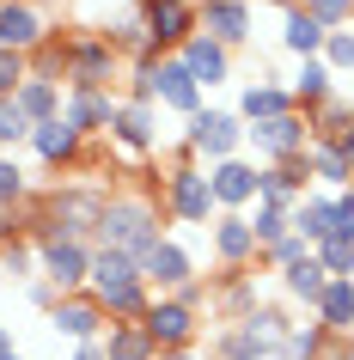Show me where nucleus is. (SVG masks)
Wrapping results in <instances>:
<instances>
[{
    "label": "nucleus",
    "instance_id": "nucleus-13",
    "mask_svg": "<svg viewBox=\"0 0 354 360\" xmlns=\"http://www.w3.org/2000/svg\"><path fill=\"white\" fill-rule=\"evenodd\" d=\"M196 19H202V31L214 43H226L232 56L257 37V13H251V0H196Z\"/></svg>",
    "mask_w": 354,
    "mask_h": 360
},
{
    "label": "nucleus",
    "instance_id": "nucleus-34",
    "mask_svg": "<svg viewBox=\"0 0 354 360\" xmlns=\"http://www.w3.org/2000/svg\"><path fill=\"white\" fill-rule=\"evenodd\" d=\"M104 360H159V348L141 323H110L104 330Z\"/></svg>",
    "mask_w": 354,
    "mask_h": 360
},
{
    "label": "nucleus",
    "instance_id": "nucleus-22",
    "mask_svg": "<svg viewBox=\"0 0 354 360\" xmlns=\"http://www.w3.org/2000/svg\"><path fill=\"white\" fill-rule=\"evenodd\" d=\"M116 104H122L116 92H68V104H61V122H68V129H80L86 141H92V134H110Z\"/></svg>",
    "mask_w": 354,
    "mask_h": 360
},
{
    "label": "nucleus",
    "instance_id": "nucleus-20",
    "mask_svg": "<svg viewBox=\"0 0 354 360\" xmlns=\"http://www.w3.org/2000/svg\"><path fill=\"white\" fill-rule=\"evenodd\" d=\"M208 250H214V263H220V269H251V257H257V232H251L244 214H220V220L208 226Z\"/></svg>",
    "mask_w": 354,
    "mask_h": 360
},
{
    "label": "nucleus",
    "instance_id": "nucleus-42",
    "mask_svg": "<svg viewBox=\"0 0 354 360\" xmlns=\"http://www.w3.org/2000/svg\"><path fill=\"white\" fill-rule=\"evenodd\" d=\"M317 263H324L330 281H354V245L348 238H324V245H317Z\"/></svg>",
    "mask_w": 354,
    "mask_h": 360
},
{
    "label": "nucleus",
    "instance_id": "nucleus-44",
    "mask_svg": "<svg viewBox=\"0 0 354 360\" xmlns=\"http://www.w3.org/2000/svg\"><path fill=\"white\" fill-rule=\"evenodd\" d=\"M257 257H263V263H269V269H275V275H281V269H293V263H305V257H312V245H305V238H299V232H287V238H281V245L257 250Z\"/></svg>",
    "mask_w": 354,
    "mask_h": 360
},
{
    "label": "nucleus",
    "instance_id": "nucleus-41",
    "mask_svg": "<svg viewBox=\"0 0 354 360\" xmlns=\"http://www.w3.org/2000/svg\"><path fill=\"white\" fill-rule=\"evenodd\" d=\"M31 202V177L13 153H0V208H25Z\"/></svg>",
    "mask_w": 354,
    "mask_h": 360
},
{
    "label": "nucleus",
    "instance_id": "nucleus-53",
    "mask_svg": "<svg viewBox=\"0 0 354 360\" xmlns=\"http://www.w3.org/2000/svg\"><path fill=\"white\" fill-rule=\"evenodd\" d=\"M348 360H354V342H348Z\"/></svg>",
    "mask_w": 354,
    "mask_h": 360
},
{
    "label": "nucleus",
    "instance_id": "nucleus-35",
    "mask_svg": "<svg viewBox=\"0 0 354 360\" xmlns=\"http://www.w3.org/2000/svg\"><path fill=\"white\" fill-rule=\"evenodd\" d=\"M239 330L257 342V348H269V342H287V330H293V311H287V305H269V300H263L257 311L239 323Z\"/></svg>",
    "mask_w": 354,
    "mask_h": 360
},
{
    "label": "nucleus",
    "instance_id": "nucleus-4",
    "mask_svg": "<svg viewBox=\"0 0 354 360\" xmlns=\"http://www.w3.org/2000/svg\"><path fill=\"white\" fill-rule=\"evenodd\" d=\"M159 202H165V220H177V226H202L208 232L214 220H220V202H214L208 165H202V159H189L184 147H177V159L159 171Z\"/></svg>",
    "mask_w": 354,
    "mask_h": 360
},
{
    "label": "nucleus",
    "instance_id": "nucleus-30",
    "mask_svg": "<svg viewBox=\"0 0 354 360\" xmlns=\"http://www.w3.org/2000/svg\"><path fill=\"white\" fill-rule=\"evenodd\" d=\"M312 318L324 323V330H330L336 342H348V336H354V281H330Z\"/></svg>",
    "mask_w": 354,
    "mask_h": 360
},
{
    "label": "nucleus",
    "instance_id": "nucleus-9",
    "mask_svg": "<svg viewBox=\"0 0 354 360\" xmlns=\"http://www.w3.org/2000/svg\"><path fill=\"white\" fill-rule=\"evenodd\" d=\"M134 13H141V25H147V37H153L159 56H177V49L202 31L196 0H134Z\"/></svg>",
    "mask_w": 354,
    "mask_h": 360
},
{
    "label": "nucleus",
    "instance_id": "nucleus-27",
    "mask_svg": "<svg viewBox=\"0 0 354 360\" xmlns=\"http://www.w3.org/2000/svg\"><path fill=\"white\" fill-rule=\"evenodd\" d=\"M98 31H104V43H110L116 56L122 61H141V56H159V49H153V37H147V25H141V13H116L110 25H98Z\"/></svg>",
    "mask_w": 354,
    "mask_h": 360
},
{
    "label": "nucleus",
    "instance_id": "nucleus-46",
    "mask_svg": "<svg viewBox=\"0 0 354 360\" xmlns=\"http://www.w3.org/2000/svg\"><path fill=\"white\" fill-rule=\"evenodd\" d=\"M324 61H330V74H354V25H348V31H330Z\"/></svg>",
    "mask_w": 354,
    "mask_h": 360
},
{
    "label": "nucleus",
    "instance_id": "nucleus-19",
    "mask_svg": "<svg viewBox=\"0 0 354 360\" xmlns=\"http://www.w3.org/2000/svg\"><path fill=\"white\" fill-rule=\"evenodd\" d=\"M202 98L208 92L196 86V74L184 68V56H165V61H159V92H153L159 110H171V116H184V122H189V116L202 110Z\"/></svg>",
    "mask_w": 354,
    "mask_h": 360
},
{
    "label": "nucleus",
    "instance_id": "nucleus-14",
    "mask_svg": "<svg viewBox=\"0 0 354 360\" xmlns=\"http://www.w3.org/2000/svg\"><path fill=\"white\" fill-rule=\"evenodd\" d=\"M49 323H56V336H68V342L80 348V342H104L110 311H104L92 293H61V305L49 311Z\"/></svg>",
    "mask_w": 354,
    "mask_h": 360
},
{
    "label": "nucleus",
    "instance_id": "nucleus-51",
    "mask_svg": "<svg viewBox=\"0 0 354 360\" xmlns=\"http://www.w3.org/2000/svg\"><path fill=\"white\" fill-rule=\"evenodd\" d=\"M159 360H202V354H196V348H165Z\"/></svg>",
    "mask_w": 354,
    "mask_h": 360
},
{
    "label": "nucleus",
    "instance_id": "nucleus-37",
    "mask_svg": "<svg viewBox=\"0 0 354 360\" xmlns=\"http://www.w3.org/2000/svg\"><path fill=\"white\" fill-rule=\"evenodd\" d=\"M31 74L37 79H61L68 74V31H49V37L31 49Z\"/></svg>",
    "mask_w": 354,
    "mask_h": 360
},
{
    "label": "nucleus",
    "instance_id": "nucleus-12",
    "mask_svg": "<svg viewBox=\"0 0 354 360\" xmlns=\"http://www.w3.org/2000/svg\"><path fill=\"white\" fill-rule=\"evenodd\" d=\"M141 275H147L153 293H184V287L196 281V257H189V245L171 232V238H159V245L141 257Z\"/></svg>",
    "mask_w": 354,
    "mask_h": 360
},
{
    "label": "nucleus",
    "instance_id": "nucleus-36",
    "mask_svg": "<svg viewBox=\"0 0 354 360\" xmlns=\"http://www.w3.org/2000/svg\"><path fill=\"white\" fill-rule=\"evenodd\" d=\"M244 220H251V232H257V250L281 245V238L293 232V220H287V208H275V202H251V208H244Z\"/></svg>",
    "mask_w": 354,
    "mask_h": 360
},
{
    "label": "nucleus",
    "instance_id": "nucleus-15",
    "mask_svg": "<svg viewBox=\"0 0 354 360\" xmlns=\"http://www.w3.org/2000/svg\"><path fill=\"white\" fill-rule=\"evenodd\" d=\"M49 31H56V25H49V13H43L37 0H0V49L31 56Z\"/></svg>",
    "mask_w": 354,
    "mask_h": 360
},
{
    "label": "nucleus",
    "instance_id": "nucleus-39",
    "mask_svg": "<svg viewBox=\"0 0 354 360\" xmlns=\"http://www.w3.org/2000/svg\"><path fill=\"white\" fill-rule=\"evenodd\" d=\"M0 275H6V281H37V238L0 245Z\"/></svg>",
    "mask_w": 354,
    "mask_h": 360
},
{
    "label": "nucleus",
    "instance_id": "nucleus-33",
    "mask_svg": "<svg viewBox=\"0 0 354 360\" xmlns=\"http://www.w3.org/2000/svg\"><path fill=\"white\" fill-rule=\"evenodd\" d=\"M305 122H312V141H342V134H354V104L336 92L317 110H305Z\"/></svg>",
    "mask_w": 354,
    "mask_h": 360
},
{
    "label": "nucleus",
    "instance_id": "nucleus-24",
    "mask_svg": "<svg viewBox=\"0 0 354 360\" xmlns=\"http://www.w3.org/2000/svg\"><path fill=\"white\" fill-rule=\"evenodd\" d=\"M208 305H220L226 323H244V318L263 305L257 281H251V269H220V281H214V300H208Z\"/></svg>",
    "mask_w": 354,
    "mask_h": 360
},
{
    "label": "nucleus",
    "instance_id": "nucleus-25",
    "mask_svg": "<svg viewBox=\"0 0 354 360\" xmlns=\"http://www.w3.org/2000/svg\"><path fill=\"white\" fill-rule=\"evenodd\" d=\"M305 171H312V184H317L324 195L354 190V171H348V159H342L336 141H312V147H305Z\"/></svg>",
    "mask_w": 354,
    "mask_h": 360
},
{
    "label": "nucleus",
    "instance_id": "nucleus-8",
    "mask_svg": "<svg viewBox=\"0 0 354 360\" xmlns=\"http://www.w3.org/2000/svg\"><path fill=\"white\" fill-rule=\"evenodd\" d=\"M244 147L257 153V165L299 159V153L312 147V122H305V110H287V116H269V122H251V129H244Z\"/></svg>",
    "mask_w": 354,
    "mask_h": 360
},
{
    "label": "nucleus",
    "instance_id": "nucleus-32",
    "mask_svg": "<svg viewBox=\"0 0 354 360\" xmlns=\"http://www.w3.org/2000/svg\"><path fill=\"white\" fill-rule=\"evenodd\" d=\"M287 220H293V232L317 250L324 238H330V195H324V190H312L305 202H293V208H287Z\"/></svg>",
    "mask_w": 354,
    "mask_h": 360
},
{
    "label": "nucleus",
    "instance_id": "nucleus-49",
    "mask_svg": "<svg viewBox=\"0 0 354 360\" xmlns=\"http://www.w3.org/2000/svg\"><path fill=\"white\" fill-rule=\"evenodd\" d=\"M74 360H104V342H80V348H74Z\"/></svg>",
    "mask_w": 354,
    "mask_h": 360
},
{
    "label": "nucleus",
    "instance_id": "nucleus-16",
    "mask_svg": "<svg viewBox=\"0 0 354 360\" xmlns=\"http://www.w3.org/2000/svg\"><path fill=\"white\" fill-rule=\"evenodd\" d=\"M31 153H37L43 171H80V159H86V134L68 129V122H37L31 129Z\"/></svg>",
    "mask_w": 354,
    "mask_h": 360
},
{
    "label": "nucleus",
    "instance_id": "nucleus-52",
    "mask_svg": "<svg viewBox=\"0 0 354 360\" xmlns=\"http://www.w3.org/2000/svg\"><path fill=\"white\" fill-rule=\"evenodd\" d=\"M336 147H342V159H348V171H354V134H342Z\"/></svg>",
    "mask_w": 354,
    "mask_h": 360
},
{
    "label": "nucleus",
    "instance_id": "nucleus-17",
    "mask_svg": "<svg viewBox=\"0 0 354 360\" xmlns=\"http://www.w3.org/2000/svg\"><path fill=\"white\" fill-rule=\"evenodd\" d=\"M312 195V171H305V153L299 159H281V165H257V202H275V208H293Z\"/></svg>",
    "mask_w": 354,
    "mask_h": 360
},
{
    "label": "nucleus",
    "instance_id": "nucleus-38",
    "mask_svg": "<svg viewBox=\"0 0 354 360\" xmlns=\"http://www.w3.org/2000/svg\"><path fill=\"white\" fill-rule=\"evenodd\" d=\"M31 116L19 110V98H0V153H13V147H31Z\"/></svg>",
    "mask_w": 354,
    "mask_h": 360
},
{
    "label": "nucleus",
    "instance_id": "nucleus-21",
    "mask_svg": "<svg viewBox=\"0 0 354 360\" xmlns=\"http://www.w3.org/2000/svg\"><path fill=\"white\" fill-rule=\"evenodd\" d=\"M177 56H184V68L196 74V86H202V92H214V86H226V79H232V49H226V43H214L208 31H196Z\"/></svg>",
    "mask_w": 354,
    "mask_h": 360
},
{
    "label": "nucleus",
    "instance_id": "nucleus-11",
    "mask_svg": "<svg viewBox=\"0 0 354 360\" xmlns=\"http://www.w3.org/2000/svg\"><path fill=\"white\" fill-rule=\"evenodd\" d=\"M110 147H122L129 159H153V153H159V104L122 98L116 116H110Z\"/></svg>",
    "mask_w": 354,
    "mask_h": 360
},
{
    "label": "nucleus",
    "instance_id": "nucleus-50",
    "mask_svg": "<svg viewBox=\"0 0 354 360\" xmlns=\"http://www.w3.org/2000/svg\"><path fill=\"white\" fill-rule=\"evenodd\" d=\"M13 354H19V348H13V330L0 323V360H13Z\"/></svg>",
    "mask_w": 354,
    "mask_h": 360
},
{
    "label": "nucleus",
    "instance_id": "nucleus-54",
    "mask_svg": "<svg viewBox=\"0 0 354 360\" xmlns=\"http://www.w3.org/2000/svg\"><path fill=\"white\" fill-rule=\"evenodd\" d=\"M13 360H25V354H13Z\"/></svg>",
    "mask_w": 354,
    "mask_h": 360
},
{
    "label": "nucleus",
    "instance_id": "nucleus-48",
    "mask_svg": "<svg viewBox=\"0 0 354 360\" xmlns=\"http://www.w3.org/2000/svg\"><path fill=\"white\" fill-rule=\"evenodd\" d=\"M25 300L37 305V311H56V305H61V293H56V287H49V281L37 275V281H25Z\"/></svg>",
    "mask_w": 354,
    "mask_h": 360
},
{
    "label": "nucleus",
    "instance_id": "nucleus-26",
    "mask_svg": "<svg viewBox=\"0 0 354 360\" xmlns=\"http://www.w3.org/2000/svg\"><path fill=\"white\" fill-rule=\"evenodd\" d=\"M324 43H330V31L305 13V6H293L287 19H281V49L287 56H299V61H312V56H324Z\"/></svg>",
    "mask_w": 354,
    "mask_h": 360
},
{
    "label": "nucleus",
    "instance_id": "nucleus-28",
    "mask_svg": "<svg viewBox=\"0 0 354 360\" xmlns=\"http://www.w3.org/2000/svg\"><path fill=\"white\" fill-rule=\"evenodd\" d=\"M324 287H330V275H324V263H317V250L305 257V263L281 269V293L293 305H305V311H317V300H324Z\"/></svg>",
    "mask_w": 354,
    "mask_h": 360
},
{
    "label": "nucleus",
    "instance_id": "nucleus-47",
    "mask_svg": "<svg viewBox=\"0 0 354 360\" xmlns=\"http://www.w3.org/2000/svg\"><path fill=\"white\" fill-rule=\"evenodd\" d=\"M330 238H348V245H354V190H336L330 195Z\"/></svg>",
    "mask_w": 354,
    "mask_h": 360
},
{
    "label": "nucleus",
    "instance_id": "nucleus-31",
    "mask_svg": "<svg viewBox=\"0 0 354 360\" xmlns=\"http://www.w3.org/2000/svg\"><path fill=\"white\" fill-rule=\"evenodd\" d=\"M61 104H68V86H61V79H37V74H31L19 86V110L31 116V122H56Z\"/></svg>",
    "mask_w": 354,
    "mask_h": 360
},
{
    "label": "nucleus",
    "instance_id": "nucleus-23",
    "mask_svg": "<svg viewBox=\"0 0 354 360\" xmlns=\"http://www.w3.org/2000/svg\"><path fill=\"white\" fill-rule=\"evenodd\" d=\"M287 110H293V92H287L281 79H269V74H257L239 92V122L244 129H251V122H269V116H287Z\"/></svg>",
    "mask_w": 354,
    "mask_h": 360
},
{
    "label": "nucleus",
    "instance_id": "nucleus-1",
    "mask_svg": "<svg viewBox=\"0 0 354 360\" xmlns=\"http://www.w3.org/2000/svg\"><path fill=\"white\" fill-rule=\"evenodd\" d=\"M159 238H171L165 202H159V184H147V190H110L104 220H98V245H104V250H122V257H134V263H141Z\"/></svg>",
    "mask_w": 354,
    "mask_h": 360
},
{
    "label": "nucleus",
    "instance_id": "nucleus-6",
    "mask_svg": "<svg viewBox=\"0 0 354 360\" xmlns=\"http://www.w3.org/2000/svg\"><path fill=\"white\" fill-rule=\"evenodd\" d=\"M177 147H184L189 159H202V165L239 159V153H244V122H239V110H214V104H202V110L184 122V141H177Z\"/></svg>",
    "mask_w": 354,
    "mask_h": 360
},
{
    "label": "nucleus",
    "instance_id": "nucleus-43",
    "mask_svg": "<svg viewBox=\"0 0 354 360\" xmlns=\"http://www.w3.org/2000/svg\"><path fill=\"white\" fill-rule=\"evenodd\" d=\"M299 6H305L324 31H348L354 25V0H299Z\"/></svg>",
    "mask_w": 354,
    "mask_h": 360
},
{
    "label": "nucleus",
    "instance_id": "nucleus-2",
    "mask_svg": "<svg viewBox=\"0 0 354 360\" xmlns=\"http://www.w3.org/2000/svg\"><path fill=\"white\" fill-rule=\"evenodd\" d=\"M104 202H110L104 184H56L31 208V238H80V245H98Z\"/></svg>",
    "mask_w": 354,
    "mask_h": 360
},
{
    "label": "nucleus",
    "instance_id": "nucleus-18",
    "mask_svg": "<svg viewBox=\"0 0 354 360\" xmlns=\"http://www.w3.org/2000/svg\"><path fill=\"white\" fill-rule=\"evenodd\" d=\"M208 184H214V202H220V214H244L251 202H257V165L251 159H220V165H208Z\"/></svg>",
    "mask_w": 354,
    "mask_h": 360
},
{
    "label": "nucleus",
    "instance_id": "nucleus-40",
    "mask_svg": "<svg viewBox=\"0 0 354 360\" xmlns=\"http://www.w3.org/2000/svg\"><path fill=\"white\" fill-rule=\"evenodd\" d=\"M287 348H293V360H324V354H330V348H336V336H330V330H324V323H293V336H287Z\"/></svg>",
    "mask_w": 354,
    "mask_h": 360
},
{
    "label": "nucleus",
    "instance_id": "nucleus-29",
    "mask_svg": "<svg viewBox=\"0 0 354 360\" xmlns=\"http://www.w3.org/2000/svg\"><path fill=\"white\" fill-rule=\"evenodd\" d=\"M293 110H317L324 98H336V74H330V61L312 56V61H299V74H293Z\"/></svg>",
    "mask_w": 354,
    "mask_h": 360
},
{
    "label": "nucleus",
    "instance_id": "nucleus-5",
    "mask_svg": "<svg viewBox=\"0 0 354 360\" xmlns=\"http://www.w3.org/2000/svg\"><path fill=\"white\" fill-rule=\"evenodd\" d=\"M68 92H116L122 56H116L104 31H68Z\"/></svg>",
    "mask_w": 354,
    "mask_h": 360
},
{
    "label": "nucleus",
    "instance_id": "nucleus-45",
    "mask_svg": "<svg viewBox=\"0 0 354 360\" xmlns=\"http://www.w3.org/2000/svg\"><path fill=\"white\" fill-rule=\"evenodd\" d=\"M25 79H31V56H19V49H0V98H19Z\"/></svg>",
    "mask_w": 354,
    "mask_h": 360
},
{
    "label": "nucleus",
    "instance_id": "nucleus-10",
    "mask_svg": "<svg viewBox=\"0 0 354 360\" xmlns=\"http://www.w3.org/2000/svg\"><path fill=\"white\" fill-rule=\"evenodd\" d=\"M37 275L56 293H86V281H92V245H80V238H37Z\"/></svg>",
    "mask_w": 354,
    "mask_h": 360
},
{
    "label": "nucleus",
    "instance_id": "nucleus-7",
    "mask_svg": "<svg viewBox=\"0 0 354 360\" xmlns=\"http://www.w3.org/2000/svg\"><path fill=\"white\" fill-rule=\"evenodd\" d=\"M141 330L153 336L159 354H165V348H196V342H202V311L184 305L177 293H153V305L141 311Z\"/></svg>",
    "mask_w": 354,
    "mask_h": 360
},
{
    "label": "nucleus",
    "instance_id": "nucleus-3",
    "mask_svg": "<svg viewBox=\"0 0 354 360\" xmlns=\"http://www.w3.org/2000/svg\"><path fill=\"white\" fill-rule=\"evenodd\" d=\"M86 293L110 311V323H141V311L153 305V287L141 275V263L122 257V250H104V245H92V281H86Z\"/></svg>",
    "mask_w": 354,
    "mask_h": 360
}]
</instances>
